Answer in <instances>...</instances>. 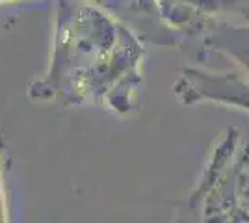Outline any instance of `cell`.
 <instances>
[{"mask_svg":"<svg viewBox=\"0 0 249 223\" xmlns=\"http://www.w3.org/2000/svg\"><path fill=\"white\" fill-rule=\"evenodd\" d=\"M197 60L205 62L210 52H219L232 60L249 80V24L221 22L203 37L197 49Z\"/></svg>","mask_w":249,"mask_h":223,"instance_id":"5b68a950","label":"cell"},{"mask_svg":"<svg viewBox=\"0 0 249 223\" xmlns=\"http://www.w3.org/2000/svg\"><path fill=\"white\" fill-rule=\"evenodd\" d=\"M0 223H10V214H8V193H6L4 173H2V158H0Z\"/></svg>","mask_w":249,"mask_h":223,"instance_id":"8992f818","label":"cell"},{"mask_svg":"<svg viewBox=\"0 0 249 223\" xmlns=\"http://www.w3.org/2000/svg\"><path fill=\"white\" fill-rule=\"evenodd\" d=\"M160 13L182 37V49L199 43L216 24H249V0H156Z\"/></svg>","mask_w":249,"mask_h":223,"instance_id":"7a4b0ae2","label":"cell"},{"mask_svg":"<svg viewBox=\"0 0 249 223\" xmlns=\"http://www.w3.org/2000/svg\"><path fill=\"white\" fill-rule=\"evenodd\" d=\"M173 91L186 106L218 104L249 114V80L238 71L184 67L177 74Z\"/></svg>","mask_w":249,"mask_h":223,"instance_id":"3957f363","label":"cell"},{"mask_svg":"<svg viewBox=\"0 0 249 223\" xmlns=\"http://www.w3.org/2000/svg\"><path fill=\"white\" fill-rule=\"evenodd\" d=\"M171 223H249V134L229 127Z\"/></svg>","mask_w":249,"mask_h":223,"instance_id":"6da1fadb","label":"cell"},{"mask_svg":"<svg viewBox=\"0 0 249 223\" xmlns=\"http://www.w3.org/2000/svg\"><path fill=\"white\" fill-rule=\"evenodd\" d=\"M112 19L128 28L142 41L182 49V37L167 26L156 0H97Z\"/></svg>","mask_w":249,"mask_h":223,"instance_id":"277c9868","label":"cell"}]
</instances>
